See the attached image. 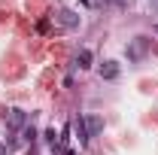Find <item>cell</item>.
Returning a JSON list of instances; mask_svg holds the SVG:
<instances>
[{
  "label": "cell",
  "instance_id": "cell-1",
  "mask_svg": "<svg viewBox=\"0 0 158 155\" xmlns=\"http://www.w3.org/2000/svg\"><path fill=\"white\" fill-rule=\"evenodd\" d=\"M3 125L15 134V131H24L27 128V113L19 110V107H9V110H3Z\"/></svg>",
  "mask_w": 158,
  "mask_h": 155
},
{
  "label": "cell",
  "instance_id": "cell-2",
  "mask_svg": "<svg viewBox=\"0 0 158 155\" xmlns=\"http://www.w3.org/2000/svg\"><path fill=\"white\" fill-rule=\"evenodd\" d=\"M52 19H55V24H58V27H64V31H76L79 24H82L79 12H73V9H64V6H61V9H55V15H52Z\"/></svg>",
  "mask_w": 158,
  "mask_h": 155
},
{
  "label": "cell",
  "instance_id": "cell-3",
  "mask_svg": "<svg viewBox=\"0 0 158 155\" xmlns=\"http://www.w3.org/2000/svg\"><path fill=\"white\" fill-rule=\"evenodd\" d=\"M146 46H149V40H146V37H137L128 49H125V52H128V61H140L143 55H146Z\"/></svg>",
  "mask_w": 158,
  "mask_h": 155
},
{
  "label": "cell",
  "instance_id": "cell-4",
  "mask_svg": "<svg viewBox=\"0 0 158 155\" xmlns=\"http://www.w3.org/2000/svg\"><path fill=\"white\" fill-rule=\"evenodd\" d=\"M73 131H76V140H79V146H88L91 143V137H88V128H85V116H73Z\"/></svg>",
  "mask_w": 158,
  "mask_h": 155
},
{
  "label": "cell",
  "instance_id": "cell-5",
  "mask_svg": "<svg viewBox=\"0 0 158 155\" xmlns=\"http://www.w3.org/2000/svg\"><path fill=\"white\" fill-rule=\"evenodd\" d=\"M100 79H106V82H113V79H118V73H122V67H118V61H103L98 67Z\"/></svg>",
  "mask_w": 158,
  "mask_h": 155
},
{
  "label": "cell",
  "instance_id": "cell-6",
  "mask_svg": "<svg viewBox=\"0 0 158 155\" xmlns=\"http://www.w3.org/2000/svg\"><path fill=\"white\" fill-rule=\"evenodd\" d=\"M91 64H94V52H91V49H79L76 58H73V67H76V70H88Z\"/></svg>",
  "mask_w": 158,
  "mask_h": 155
},
{
  "label": "cell",
  "instance_id": "cell-7",
  "mask_svg": "<svg viewBox=\"0 0 158 155\" xmlns=\"http://www.w3.org/2000/svg\"><path fill=\"white\" fill-rule=\"evenodd\" d=\"M85 116V128H88V137H98L100 131H103V119L98 116V113H82Z\"/></svg>",
  "mask_w": 158,
  "mask_h": 155
},
{
  "label": "cell",
  "instance_id": "cell-8",
  "mask_svg": "<svg viewBox=\"0 0 158 155\" xmlns=\"http://www.w3.org/2000/svg\"><path fill=\"white\" fill-rule=\"evenodd\" d=\"M43 140H46V143H49V146L55 149V146H58V140H61V134L55 131V128H46V134H43Z\"/></svg>",
  "mask_w": 158,
  "mask_h": 155
},
{
  "label": "cell",
  "instance_id": "cell-9",
  "mask_svg": "<svg viewBox=\"0 0 158 155\" xmlns=\"http://www.w3.org/2000/svg\"><path fill=\"white\" fill-rule=\"evenodd\" d=\"M21 137H24L27 143H34V140H37V131H34V125H27V128L21 131Z\"/></svg>",
  "mask_w": 158,
  "mask_h": 155
},
{
  "label": "cell",
  "instance_id": "cell-10",
  "mask_svg": "<svg viewBox=\"0 0 158 155\" xmlns=\"http://www.w3.org/2000/svg\"><path fill=\"white\" fill-rule=\"evenodd\" d=\"M9 149H6V143H0V155H6Z\"/></svg>",
  "mask_w": 158,
  "mask_h": 155
},
{
  "label": "cell",
  "instance_id": "cell-11",
  "mask_svg": "<svg viewBox=\"0 0 158 155\" xmlns=\"http://www.w3.org/2000/svg\"><path fill=\"white\" fill-rule=\"evenodd\" d=\"M79 3H82V6H91V0H79Z\"/></svg>",
  "mask_w": 158,
  "mask_h": 155
},
{
  "label": "cell",
  "instance_id": "cell-12",
  "mask_svg": "<svg viewBox=\"0 0 158 155\" xmlns=\"http://www.w3.org/2000/svg\"><path fill=\"white\" fill-rule=\"evenodd\" d=\"M155 34H158V24H155Z\"/></svg>",
  "mask_w": 158,
  "mask_h": 155
}]
</instances>
